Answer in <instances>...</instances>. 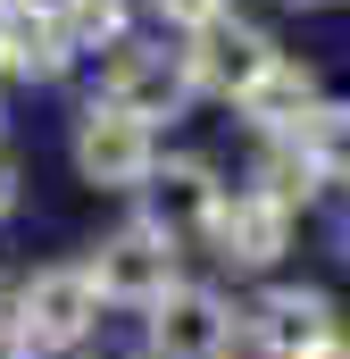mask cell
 Wrapping results in <instances>:
<instances>
[{
    "instance_id": "cell-25",
    "label": "cell",
    "mask_w": 350,
    "mask_h": 359,
    "mask_svg": "<svg viewBox=\"0 0 350 359\" xmlns=\"http://www.w3.org/2000/svg\"><path fill=\"white\" fill-rule=\"evenodd\" d=\"M0 92H8V84H0Z\"/></svg>"
},
{
    "instance_id": "cell-14",
    "label": "cell",
    "mask_w": 350,
    "mask_h": 359,
    "mask_svg": "<svg viewBox=\"0 0 350 359\" xmlns=\"http://www.w3.org/2000/svg\"><path fill=\"white\" fill-rule=\"evenodd\" d=\"M234 184H251V192H267V201H275V209H292V217H300V209L317 201V184H309V168H300V159H292L284 142H251V168H242Z\"/></svg>"
},
{
    "instance_id": "cell-13",
    "label": "cell",
    "mask_w": 350,
    "mask_h": 359,
    "mask_svg": "<svg viewBox=\"0 0 350 359\" xmlns=\"http://www.w3.org/2000/svg\"><path fill=\"white\" fill-rule=\"evenodd\" d=\"M59 34H67L76 67L92 76V67H100L117 42H134V34H142V8H134V0H76V8L59 17Z\"/></svg>"
},
{
    "instance_id": "cell-22",
    "label": "cell",
    "mask_w": 350,
    "mask_h": 359,
    "mask_svg": "<svg viewBox=\"0 0 350 359\" xmlns=\"http://www.w3.org/2000/svg\"><path fill=\"white\" fill-rule=\"evenodd\" d=\"M342 259H350V217H342Z\"/></svg>"
},
{
    "instance_id": "cell-6",
    "label": "cell",
    "mask_w": 350,
    "mask_h": 359,
    "mask_svg": "<svg viewBox=\"0 0 350 359\" xmlns=\"http://www.w3.org/2000/svg\"><path fill=\"white\" fill-rule=\"evenodd\" d=\"M217 201H225V168L209 151H159V168L142 176V192H134L125 217H142L150 234H167L175 251L192 259L209 243V226H217Z\"/></svg>"
},
{
    "instance_id": "cell-11",
    "label": "cell",
    "mask_w": 350,
    "mask_h": 359,
    "mask_svg": "<svg viewBox=\"0 0 350 359\" xmlns=\"http://www.w3.org/2000/svg\"><path fill=\"white\" fill-rule=\"evenodd\" d=\"M317 100H326L317 67H309L300 50H284V59H275V67L259 76V92H251V100H242L234 117L251 126V142H284V134H292V126H300V117H309Z\"/></svg>"
},
{
    "instance_id": "cell-15",
    "label": "cell",
    "mask_w": 350,
    "mask_h": 359,
    "mask_svg": "<svg viewBox=\"0 0 350 359\" xmlns=\"http://www.w3.org/2000/svg\"><path fill=\"white\" fill-rule=\"evenodd\" d=\"M134 8H142V25L167 34V42H192V34H209L217 17H234V0H134Z\"/></svg>"
},
{
    "instance_id": "cell-19",
    "label": "cell",
    "mask_w": 350,
    "mask_h": 359,
    "mask_svg": "<svg viewBox=\"0 0 350 359\" xmlns=\"http://www.w3.org/2000/svg\"><path fill=\"white\" fill-rule=\"evenodd\" d=\"M317 359H350V334H342V343H334V351H317Z\"/></svg>"
},
{
    "instance_id": "cell-18",
    "label": "cell",
    "mask_w": 350,
    "mask_h": 359,
    "mask_svg": "<svg viewBox=\"0 0 350 359\" xmlns=\"http://www.w3.org/2000/svg\"><path fill=\"white\" fill-rule=\"evenodd\" d=\"M0 359H25V351H17V334H8V318H0Z\"/></svg>"
},
{
    "instance_id": "cell-12",
    "label": "cell",
    "mask_w": 350,
    "mask_h": 359,
    "mask_svg": "<svg viewBox=\"0 0 350 359\" xmlns=\"http://www.w3.org/2000/svg\"><path fill=\"white\" fill-rule=\"evenodd\" d=\"M284 151L309 168L317 192H350V100H342V92H326V100L284 134Z\"/></svg>"
},
{
    "instance_id": "cell-2",
    "label": "cell",
    "mask_w": 350,
    "mask_h": 359,
    "mask_svg": "<svg viewBox=\"0 0 350 359\" xmlns=\"http://www.w3.org/2000/svg\"><path fill=\"white\" fill-rule=\"evenodd\" d=\"M92 100H108V109H125L134 126H150L159 142H167V126H183L192 109H200V92H192V67H183V42L167 34H134V42H117L100 67H92Z\"/></svg>"
},
{
    "instance_id": "cell-24",
    "label": "cell",
    "mask_w": 350,
    "mask_h": 359,
    "mask_svg": "<svg viewBox=\"0 0 350 359\" xmlns=\"http://www.w3.org/2000/svg\"><path fill=\"white\" fill-rule=\"evenodd\" d=\"M0 8H8V0H0Z\"/></svg>"
},
{
    "instance_id": "cell-5",
    "label": "cell",
    "mask_w": 350,
    "mask_h": 359,
    "mask_svg": "<svg viewBox=\"0 0 350 359\" xmlns=\"http://www.w3.org/2000/svg\"><path fill=\"white\" fill-rule=\"evenodd\" d=\"M134 359H234L242 351V301L209 276H183L159 309L134 318Z\"/></svg>"
},
{
    "instance_id": "cell-16",
    "label": "cell",
    "mask_w": 350,
    "mask_h": 359,
    "mask_svg": "<svg viewBox=\"0 0 350 359\" xmlns=\"http://www.w3.org/2000/svg\"><path fill=\"white\" fill-rule=\"evenodd\" d=\"M25 209V176H17V151H0V226Z\"/></svg>"
},
{
    "instance_id": "cell-1",
    "label": "cell",
    "mask_w": 350,
    "mask_h": 359,
    "mask_svg": "<svg viewBox=\"0 0 350 359\" xmlns=\"http://www.w3.org/2000/svg\"><path fill=\"white\" fill-rule=\"evenodd\" d=\"M0 318H8V334H17L25 359H92L100 326H108V309H100L92 276L76 268V251L67 259H34L0 292Z\"/></svg>"
},
{
    "instance_id": "cell-17",
    "label": "cell",
    "mask_w": 350,
    "mask_h": 359,
    "mask_svg": "<svg viewBox=\"0 0 350 359\" xmlns=\"http://www.w3.org/2000/svg\"><path fill=\"white\" fill-rule=\"evenodd\" d=\"M8 8H25V17H50V25H59V17H67L76 0H8Z\"/></svg>"
},
{
    "instance_id": "cell-4",
    "label": "cell",
    "mask_w": 350,
    "mask_h": 359,
    "mask_svg": "<svg viewBox=\"0 0 350 359\" xmlns=\"http://www.w3.org/2000/svg\"><path fill=\"white\" fill-rule=\"evenodd\" d=\"M159 134L150 126H134L125 109H108V100H76V117H67V176L84 184V192H108V201H134L142 176L159 168Z\"/></svg>"
},
{
    "instance_id": "cell-23",
    "label": "cell",
    "mask_w": 350,
    "mask_h": 359,
    "mask_svg": "<svg viewBox=\"0 0 350 359\" xmlns=\"http://www.w3.org/2000/svg\"><path fill=\"white\" fill-rule=\"evenodd\" d=\"M92 359H100V351H92ZM125 359H134V351H125Z\"/></svg>"
},
{
    "instance_id": "cell-10",
    "label": "cell",
    "mask_w": 350,
    "mask_h": 359,
    "mask_svg": "<svg viewBox=\"0 0 350 359\" xmlns=\"http://www.w3.org/2000/svg\"><path fill=\"white\" fill-rule=\"evenodd\" d=\"M76 76H84V67H76L67 34H59L50 17L0 8V84H17V92H67Z\"/></svg>"
},
{
    "instance_id": "cell-7",
    "label": "cell",
    "mask_w": 350,
    "mask_h": 359,
    "mask_svg": "<svg viewBox=\"0 0 350 359\" xmlns=\"http://www.w3.org/2000/svg\"><path fill=\"white\" fill-rule=\"evenodd\" d=\"M350 326H342V301L326 284H259L242 301V351L251 359H317L334 351Z\"/></svg>"
},
{
    "instance_id": "cell-21",
    "label": "cell",
    "mask_w": 350,
    "mask_h": 359,
    "mask_svg": "<svg viewBox=\"0 0 350 359\" xmlns=\"http://www.w3.org/2000/svg\"><path fill=\"white\" fill-rule=\"evenodd\" d=\"M284 8H326V0H284Z\"/></svg>"
},
{
    "instance_id": "cell-9",
    "label": "cell",
    "mask_w": 350,
    "mask_h": 359,
    "mask_svg": "<svg viewBox=\"0 0 350 359\" xmlns=\"http://www.w3.org/2000/svg\"><path fill=\"white\" fill-rule=\"evenodd\" d=\"M292 234H300V217L292 209H275L267 192L251 184H225V201H217V226H209V243H200V259L225 276H267L284 251H292Z\"/></svg>"
},
{
    "instance_id": "cell-20",
    "label": "cell",
    "mask_w": 350,
    "mask_h": 359,
    "mask_svg": "<svg viewBox=\"0 0 350 359\" xmlns=\"http://www.w3.org/2000/svg\"><path fill=\"white\" fill-rule=\"evenodd\" d=\"M0 151H8V109H0Z\"/></svg>"
},
{
    "instance_id": "cell-8",
    "label": "cell",
    "mask_w": 350,
    "mask_h": 359,
    "mask_svg": "<svg viewBox=\"0 0 350 359\" xmlns=\"http://www.w3.org/2000/svg\"><path fill=\"white\" fill-rule=\"evenodd\" d=\"M275 59H284V42L267 34L259 17H242V8H234V17H217L209 34H192V42H183L192 92H200V100H217V109H242Z\"/></svg>"
},
{
    "instance_id": "cell-3",
    "label": "cell",
    "mask_w": 350,
    "mask_h": 359,
    "mask_svg": "<svg viewBox=\"0 0 350 359\" xmlns=\"http://www.w3.org/2000/svg\"><path fill=\"white\" fill-rule=\"evenodd\" d=\"M76 268L92 276V292H100L108 318H142V309H159L183 284V251H175L167 234H150L142 217H117L108 234H92L84 251H76Z\"/></svg>"
}]
</instances>
